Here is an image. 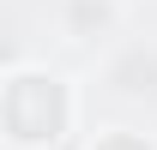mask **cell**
Masks as SVG:
<instances>
[{
	"label": "cell",
	"instance_id": "obj_1",
	"mask_svg": "<svg viewBox=\"0 0 157 150\" xmlns=\"http://www.w3.org/2000/svg\"><path fill=\"white\" fill-rule=\"evenodd\" d=\"M0 126L12 144H55L67 126V90L42 72H18L0 90Z\"/></svg>",
	"mask_w": 157,
	"mask_h": 150
},
{
	"label": "cell",
	"instance_id": "obj_2",
	"mask_svg": "<svg viewBox=\"0 0 157 150\" xmlns=\"http://www.w3.org/2000/svg\"><path fill=\"white\" fill-rule=\"evenodd\" d=\"M97 150H151V144H145V138H133V132H115V138H103Z\"/></svg>",
	"mask_w": 157,
	"mask_h": 150
}]
</instances>
